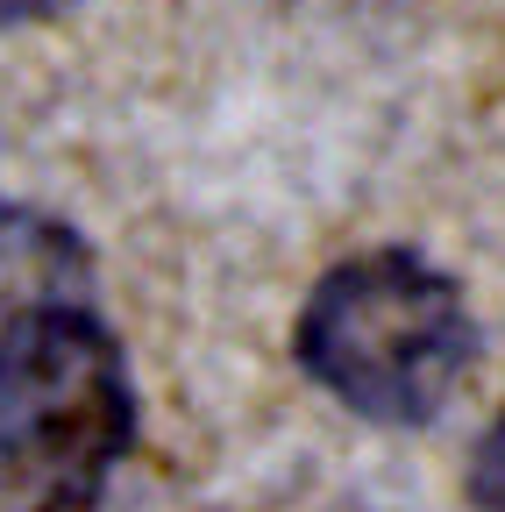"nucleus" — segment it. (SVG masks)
I'll list each match as a JSON object with an SVG mask.
<instances>
[{
    "mask_svg": "<svg viewBox=\"0 0 505 512\" xmlns=\"http://www.w3.org/2000/svg\"><path fill=\"white\" fill-rule=\"evenodd\" d=\"M299 370L370 427H427L477 363L463 285L413 249H363L306 292Z\"/></svg>",
    "mask_w": 505,
    "mask_h": 512,
    "instance_id": "1",
    "label": "nucleus"
},
{
    "mask_svg": "<svg viewBox=\"0 0 505 512\" xmlns=\"http://www.w3.org/2000/svg\"><path fill=\"white\" fill-rule=\"evenodd\" d=\"M136 441V384L100 306L0 328V512H93Z\"/></svg>",
    "mask_w": 505,
    "mask_h": 512,
    "instance_id": "2",
    "label": "nucleus"
},
{
    "mask_svg": "<svg viewBox=\"0 0 505 512\" xmlns=\"http://www.w3.org/2000/svg\"><path fill=\"white\" fill-rule=\"evenodd\" d=\"M93 249L43 207L0 200V328L36 306H100Z\"/></svg>",
    "mask_w": 505,
    "mask_h": 512,
    "instance_id": "3",
    "label": "nucleus"
},
{
    "mask_svg": "<svg viewBox=\"0 0 505 512\" xmlns=\"http://www.w3.org/2000/svg\"><path fill=\"white\" fill-rule=\"evenodd\" d=\"M470 498H477V512H505V413L491 420V434L470 456Z\"/></svg>",
    "mask_w": 505,
    "mask_h": 512,
    "instance_id": "4",
    "label": "nucleus"
},
{
    "mask_svg": "<svg viewBox=\"0 0 505 512\" xmlns=\"http://www.w3.org/2000/svg\"><path fill=\"white\" fill-rule=\"evenodd\" d=\"M79 0H0V29H22V22H57L72 15Z\"/></svg>",
    "mask_w": 505,
    "mask_h": 512,
    "instance_id": "5",
    "label": "nucleus"
}]
</instances>
